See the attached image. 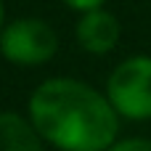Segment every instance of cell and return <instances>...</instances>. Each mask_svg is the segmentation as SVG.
<instances>
[{"mask_svg":"<svg viewBox=\"0 0 151 151\" xmlns=\"http://www.w3.org/2000/svg\"><path fill=\"white\" fill-rule=\"evenodd\" d=\"M27 119L58 151H106L122 122L106 93L77 77L42 80L29 93Z\"/></svg>","mask_w":151,"mask_h":151,"instance_id":"cell-1","label":"cell"},{"mask_svg":"<svg viewBox=\"0 0 151 151\" xmlns=\"http://www.w3.org/2000/svg\"><path fill=\"white\" fill-rule=\"evenodd\" d=\"M104 93L119 119H151V56L135 53L122 58L106 77Z\"/></svg>","mask_w":151,"mask_h":151,"instance_id":"cell-2","label":"cell"},{"mask_svg":"<svg viewBox=\"0 0 151 151\" xmlns=\"http://www.w3.org/2000/svg\"><path fill=\"white\" fill-rule=\"evenodd\" d=\"M58 45V32L40 16H19L0 29V56L13 66H42L56 58Z\"/></svg>","mask_w":151,"mask_h":151,"instance_id":"cell-3","label":"cell"},{"mask_svg":"<svg viewBox=\"0 0 151 151\" xmlns=\"http://www.w3.org/2000/svg\"><path fill=\"white\" fill-rule=\"evenodd\" d=\"M74 37H77L82 50H88L93 56H104V53H111L119 45L122 21L106 5L104 8H93V11L80 13V19L74 24Z\"/></svg>","mask_w":151,"mask_h":151,"instance_id":"cell-4","label":"cell"},{"mask_svg":"<svg viewBox=\"0 0 151 151\" xmlns=\"http://www.w3.org/2000/svg\"><path fill=\"white\" fill-rule=\"evenodd\" d=\"M0 151H45V141L19 111H0Z\"/></svg>","mask_w":151,"mask_h":151,"instance_id":"cell-5","label":"cell"},{"mask_svg":"<svg viewBox=\"0 0 151 151\" xmlns=\"http://www.w3.org/2000/svg\"><path fill=\"white\" fill-rule=\"evenodd\" d=\"M106 151H151V138H117Z\"/></svg>","mask_w":151,"mask_h":151,"instance_id":"cell-6","label":"cell"},{"mask_svg":"<svg viewBox=\"0 0 151 151\" xmlns=\"http://www.w3.org/2000/svg\"><path fill=\"white\" fill-rule=\"evenodd\" d=\"M66 8L77 11V13H85V11H93V8H104L106 0H61Z\"/></svg>","mask_w":151,"mask_h":151,"instance_id":"cell-7","label":"cell"},{"mask_svg":"<svg viewBox=\"0 0 151 151\" xmlns=\"http://www.w3.org/2000/svg\"><path fill=\"white\" fill-rule=\"evenodd\" d=\"M5 27V5H3V0H0V29Z\"/></svg>","mask_w":151,"mask_h":151,"instance_id":"cell-8","label":"cell"}]
</instances>
